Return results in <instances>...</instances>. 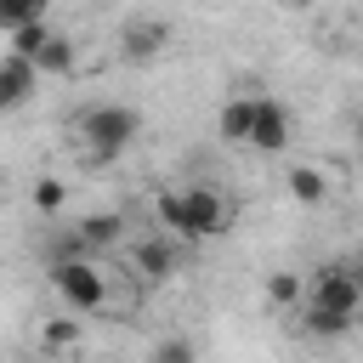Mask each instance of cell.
I'll return each instance as SVG.
<instances>
[{
    "label": "cell",
    "mask_w": 363,
    "mask_h": 363,
    "mask_svg": "<svg viewBox=\"0 0 363 363\" xmlns=\"http://www.w3.org/2000/svg\"><path fill=\"white\" fill-rule=\"evenodd\" d=\"M153 210H159V221L170 227V233H182V238H221L227 227H233V204L216 193V187H182V193H159L153 199Z\"/></svg>",
    "instance_id": "1"
},
{
    "label": "cell",
    "mask_w": 363,
    "mask_h": 363,
    "mask_svg": "<svg viewBox=\"0 0 363 363\" xmlns=\"http://www.w3.org/2000/svg\"><path fill=\"white\" fill-rule=\"evenodd\" d=\"M136 136H142V108H130V102H96V108L79 113V142L96 164L125 153Z\"/></svg>",
    "instance_id": "2"
},
{
    "label": "cell",
    "mask_w": 363,
    "mask_h": 363,
    "mask_svg": "<svg viewBox=\"0 0 363 363\" xmlns=\"http://www.w3.org/2000/svg\"><path fill=\"white\" fill-rule=\"evenodd\" d=\"M51 289H57L62 306H74V312H102V306H108V278L96 272L91 255H57V261H51Z\"/></svg>",
    "instance_id": "3"
},
{
    "label": "cell",
    "mask_w": 363,
    "mask_h": 363,
    "mask_svg": "<svg viewBox=\"0 0 363 363\" xmlns=\"http://www.w3.org/2000/svg\"><path fill=\"white\" fill-rule=\"evenodd\" d=\"M301 306H318V312H346V318H357V306H363V278H357L352 267H323L318 278H306V289H301Z\"/></svg>",
    "instance_id": "4"
},
{
    "label": "cell",
    "mask_w": 363,
    "mask_h": 363,
    "mask_svg": "<svg viewBox=\"0 0 363 363\" xmlns=\"http://www.w3.org/2000/svg\"><path fill=\"white\" fill-rule=\"evenodd\" d=\"M244 147H255V153H284V147H289V108H284L278 96H255Z\"/></svg>",
    "instance_id": "5"
},
{
    "label": "cell",
    "mask_w": 363,
    "mask_h": 363,
    "mask_svg": "<svg viewBox=\"0 0 363 363\" xmlns=\"http://www.w3.org/2000/svg\"><path fill=\"white\" fill-rule=\"evenodd\" d=\"M170 34H176V28H170L164 17H130V23L119 28V57H125V62H153V57L170 45Z\"/></svg>",
    "instance_id": "6"
},
{
    "label": "cell",
    "mask_w": 363,
    "mask_h": 363,
    "mask_svg": "<svg viewBox=\"0 0 363 363\" xmlns=\"http://www.w3.org/2000/svg\"><path fill=\"white\" fill-rule=\"evenodd\" d=\"M34 91H40V68L28 57H17V51H0V113L23 108Z\"/></svg>",
    "instance_id": "7"
},
{
    "label": "cell",
    "mask_w": 363,
    "mask_h": 363,
    "mask_svg": "<svg viewBox=\"0 0 363 363\" xmlns=\"http://www.w3.org/2000/svg\"><path fill=\"white\" fill-rule=\"evenodd\" d=\"M125 238V216L119 210H91L79 227H74V244L85 250V255H96V250H108V244H119Z\"/></svg>",
    "instance_id": "8"
},
{
    "label": "cell",
    "mask_w": 363,
    "mask_h": 363,
    "mask_svg": "<svg viewBox=\"0 0 363 363\" xmlns=\"http://www.w3.org/2000/svg\"><path fill=\"white\" fill-rule=\"evenodd\" d=\"M136 272H142L147 284H164V278L176 272V244H170V238H142V244H136Z\"/></svg>",
    "instance_id": "9"
},
{
    "label": "cell",
    "mask_w": 363,
    "mask_h": 363,
    "mask_svg": "<svg viewBox=\"0 0 363 363\" xmlns=\"http://www.w3.org/2000/svg\"><path fill=\"white\" fill-rule=\"evenodd\" d=\"M40 74H68L74 68V40L62 34V28H45V40L34 45V57H28Z\"/></svg>",
    "instance_id": "10"
},
{
    "label": "cell",
    "mask_w": 363,
    "mask_h": 363,
    "mask_svg": "<svg viewBox=\"0 0 363 363\" xmlns=\"http://www.w3.org/2000/svg\"><path fill=\"white\" fill-rule=\"evenodd\" d=\"M284 187H289L295 204H323V199H329V176H323L318 164H295V170L284 176Z\"/></svg>",
    "instance_id": "11"
},
{
    "label": "cell",
    "mask_w": 363,
    "mask_h": 363,
    "mask_svg": "<svg viewBox=\"0 0 363 363\" xmlns=\"http://www.w3.org/2000/svg\"><path fill=\"white\" fill-rule=\"evenodd\" d=\"M250 113H255V96H227L221 113H216L221 142H244V136H250Z\"/></svg>",
    "instance_id": "12"
},
{
    "label": "cell",
    "mask_w": 363,
    "mask_h": 363,
    "mask_svg": "<svg viewBox=\"0 0 363 363\" xmlns=\"http://www.w3.org/2000/svg\"><path fill=\"white\" fill-rule=\"evenodd\" d=\"M301 323H306V335H318V340H340V335H352V323H357V318H346V312H318V306H301Z\"/></svg>",
    "instance_id": "13"
},
{
    "label": "cell",
    "mask_w": 363,
    "mask_h": 363,
    "mask_svg": "<svg viewBox=\"0 0 363 363\" xmlns=\"http://www.w3.org/2000/svg\"><path fill=\"white\" fill-rule=\"evenodd\" d=\"M28 204H34V210H40V216H57V210H62V204H68V187H62V182H57V176H40V182H34V187H28Z\"/></svg>",
    "instance_id": "14"
},
{
    "label": "cell",
    "mask_w": 363,
    "mask_h": 363,
    "mask_svg": "<svg viewBox=\"0 0 363 363\" xmlns=\"http://www.w3.org/2000/svg\"><path fill=\"white\" fill-rule=\"evenodd\" d=\"M301 289H306L301 272H272L267 278V306H301Z\"/></svg>",
    "instance_id": "15"
},
{
    "label": "cell",
    "mask_w": 363,
    "mask_h": 363,
    "mask_svg": "<svg viewBox=\"0 0 363 363\" xmlns=\"http://www.w3.org/2000/svg\"><path fill=\"white\" fill-rule=\"evenodd\" d=\"M147 363H199V346L187 335H164V340H153Z\"/></svg>",
    "instance_id": "16"
},
{
    "label": "cell",
    "mask_w": 363,
    "mask_h": 363,
    "mask_svg": "<svg viewBox=\"0 0 363 363\" xmlns=\"http://www.w3.org/2000/svg\"><path fill=\"white\" fill-rule=\"evenodd\" d=\"M23 23H45V0H0V28H23Z\"/></svg>",
    "instance_id": "17"
},
{
    "label": "cell",
    "mask_w": 363,
    "mask_h": 363,
    "mask_svg": "<svg viewBox=\"0 0 363 363\" xmlns=\"http://www.w3.org/2000/svg\"><path fill=\"white\" fill-rule=\"evenodd\" d=\"M40 340H45V352H74V346H79V323H74V318H51Z\"/></svg>",
    "instance_id": "18"
},
{
    "label": "cell",
    "mask_w": 363,
    "mask_h": 363,
    "mask_svg": "<svg viewBox=\"0 0 363 363\" xmlns=\"http://www.w3.org/2000/svg\"><path fill=\"white\" fill-rule=\"evenodd\" d=\"M45 28H51V23H23V28H11V51H17V57H34V45L45 40Z\"/></svg>",
    "instance_id": "19"
}]
</instances>
